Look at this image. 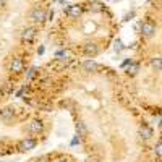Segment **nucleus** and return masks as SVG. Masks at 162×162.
I'll return each mask as SVG.
<instances>
[{"label": "nucleus", "instance_id": "nucleus-22", "mask_svg": "<svg viewBox=\"0 0 162 162\" xmlns=\"http://www.w3.org/2000/svg\"><path fill=\"white\" fill-rule=\"evenodd\" d=\"M130 63H131V59H126L125 62H122V65H120V67H122V68H125V67H128Z\"/></svg>", "mask_w": 162, "mask_h": 162}, {"label": "nucleus", "instance_id": "nucleus-9", "mask_svg": "<svg viewBox=\"0 0 162 162\" xmlns=\"http://www.w3.org/2000/svg\"><path fill=\"white\" fill-rule=\"evenodd\" d=\"M13 115H15V110L13 109H3V110H0V120L2 122H10Z\"/></svg>", "mask_w": 162, "mask_h": 162}, {"label": "nucleus", "instance_id": "nucleus-14", "mask_svg": "<svg viewBox=\"0 0 162 162\" xmlns=\"http://www.w3.org/2000/svg\"><path fill=\"white\" fill-rule=\"evenodd\" d=\"M151 65H152V68H156L157 72H160V68H162L160 57H154V59H151Z\"/></svg>", "mask_w": 162, "mask_h": 162}, {"label": "nucleus", "instance_id": "nucleus-27", "mask_svg": "<svg viewBox=\"0 0 162 162\" xmlns=\"http://www.w3.org/2000/svg\"><path fill=\"white\" fill-rule=\"evenodd\" d=\"M59 162H67V160H59Z\"/></svg>", "mask_w": 162, "mask_h": 162}, {"label": "nucleus", "instance_id": "nucleus-5", "mask_svg": "<svg viewBox=\"0 0 162 162\" xmlns=\"http://www.w3.org/2000/svg\"><path fill=\"white\" fill-rule=\"evenodd\" d=\"M23 67H24V63H23V59H13L11 63H10V72L11 73H20V72H23Z\"/></svg>", "mask_w": 162, "mask_h": 162}, {"label": "nucleus", "instance_id": "nucleus-4", "mask_svg": "<svg viewBox=\"0 0 162 162\" xmlns=\"http://www.w3.org/2000/svg\"><path fill=\"white\" fill-rule=\"evenodd\" d=\"M65 13H67V16H70V18H78V16H81L83 8H81V5H78V3L68 5L67 10H65Z\"/></svg>", "mask_w": 162, "mask_h": 162}, {"label": "nucleus", "instance_id": "nucleus-10", "mask_svg": "<svg viewBox=\"0 0 162 162\" xmlns=\"http://www.w3.org/2000/svg\"><path fill=\"white\" fill-rule=\"evenodd\" d=\"M26 130L29 131V133H39L42 130V122L41 120H33L29 125L26 126Z\"/></svg>", "mask_w": 162, "mask_h": 162}, {"label": "nucleus", "instance_id": "nucleus-25", "mask_svg": "<svg viewBox=\"0 0 162 162\" xmlns=\"http://www.w3.org/2000/svg\"><path fill=\"white\" fill-rule=\"evenodd\" d=\"M5 5V0H0V7H3Z\"/></svg>", "mask_w": 162, "mask_h": 162}, {"label": "nucleus", "instance_id": "nucleus-16", "mask_svg": "<svg viewBox=\"0 0 162 162\" xmlns=\"http://www.w3.org/2000/svg\"><path fill=\"white\" fill-rule=\"evenodd\" d=\"M160 149H162V143H160V141H157L156 147H154V154L157 156V159H160Z\"/></svg>", "mask_w": 162, "mask_h": 162}, {"label": "nucleus", "instance_id": "nucleus-8", "mask_svg": "<svg viewBox=\"0 0 162 162\" xmlns=\"http://www.w3.org/2000/svg\"><path fill=\"white\" fill-rule=\"evenodd\" d=\"M83 68H84V72H97V70H101V65L93 60H86V62H83Z\"/></svg>", "mask_w": 162, "mask_h": 162}, {"label": "nucleus", "instance_id": "nucleus-6", "mask_svg": "<svg viewBox=\"0 0 162 162\" xmlns=\"http://www.w3.org/2000/svg\"><path fill=\"white\" fill-rule=\"evenodd\" d=\"M83 52L86 54V55H89V57H94V55H97L101 52V49L97 47L96 44H91V42H88L86 46H83Z\"/></svg>", "mask_w": 162, "mask_h": 162}, {"label": "nucleus", "instance_id": "nucleus-2", "mask_svg": "<svg viewBox=\"0 0 162 162\" xmlns=\"http://www.w3.org/2000/svg\"><path fill=\"white\" fill-rule=\"evenodd\" d=\"M36 139H33V138H24V139H21V141L18 143V149L21 152H26V151H31L36 147Z\"/></svg>", "mask_w": 162, "mask_h": 162}, {"label": "nucleus", "instance_id": "nucleus-20", "mask_svg": "<svg viewBox=\"0 0 162 162\" xmlns=\"http://www.w3.org/2000/svg\"><path fill=\"white\" fill-rule=\"evenodd\" d=\"M72 146H76V144H80V136L76 135V136H73V139H72V143H70Z\"/></svg>", "mask_w": 162, "mask_h": 162}, {"label": "nucleus", "instance_id": "nucleus-19", "mask_svg": "<svg viewBox=\"0 0 162 162\" xmlns=\"http://www.w3.org/2000/svg\"><path fill=\"white\" fill-rule=\"evenodd\" d=\"M131 18H135V11H130V13H126V15H125V18H123V21H130Z\"/></svg>", "mask_w": 162, "mask_h": 162}, {"label": "nucleus", "instance_id": "nucleus-1", "mask_svg": "<svg viewBox=\"0 0 162 162\" xmlns=\"http://www.w3.org/2000/svg\"><path fill=\"white\" fill-rule=\"evenodd\" d=\"M29 20L33 21V23H44V21L47 20V13L42 8H34L29 13Z\"/></svg>", "mask_w": 162, "mask_h": 162}, {"label": "nucleus", "instance_id": "nucleus-7", "mask_svg": "<svg viewBox=\"0 0 162 162\" xmlns=\"http://www.w3.org/2000/svg\"><path fill=\"white\" fill-rule=\"evenodd\" d=\"M34 36H36V29H34V28H26V29L21 33V39L26 41V42H31L34 39Z\"/></svg>", "mask_w": 162, "mask_h": 162}, {"label": "nucleus", "instance_id": "nucleus-24", "mask_svg": "<svg viewBox=\"0 0 162 162\" xmlns=\"http://www.w3.org/2000/svg\"><path fill=\"white\" fill-rule=\"evenodd\" d=\"M37 54H39V55H42V54H44V47H42V46L37 49Z\"/></svg>", "mask_w": 162, "mask_h": 162}, {"label": "nucleus", "instance_id": "nucleus-3", "mask_svg": "<svg viewBox=\"0 0 162 162\" xmlns=\"http://www.w3.org/2000/svg\"><path fill=\"white\" fill-rule=\"evenodd\" d=\"M141 34L144 37H152L156 34V26H154L151 21H144L141 24Z\"/></svg>", "mask_w": 162, "mask_h": 162}, {"label": "nucleus", "instance_id": "nucleus-12", "mask_svg": "<svg viewBox=\"0 0 162 162\" xmlns=\"http://www.w3.org/2000/svg\"><path fill=\"white\" fill-rule=\"evenodd\" d=\"M126 73H128V76H136L138 73H139V65L138 63H130V67H128V70H126Z\"/></svg>", "mask_w": 162, "mask_h": 162}, {"label": "nucleus", "instance_id": "nucleus-13", "mask_svg": "<svg viewBox=\"0 0 162 162\" xmlns=\"http://www.w3.org/2000/svg\"><path fill=\"white\" fill-rule=\"evenodd\" d=\"M139 135H141L144 139H151L152 135H154V131H152V128H149V126H143L141 131H139Z\"/></svg>", "mask_w": 162, "mask_h": 162}, {"label": "nucleus", "instance_id": "nucleus-18", "mask_svg": "<svg viewBox=\"0 0 162 162\" xmlns=\"http://www.w3.org/2000/svg\"><path fill=\"white\" fill-rule=\"evenodd\" d=\"M36 72H37V68H31V70H29V72H28V75H26V78H28V80H31V78H33V76H34V75H36Z\"/></svg>", "mask_w": 162, "mask_h": 162}, {"label": "nucleus", "instance_id": "nucleus-21", "mask_svg": "<svg viewBox=\"0 0 162 162\" xmlns=\"http://www.w3.org/2000/svg\"><path fill=\"white\" fill-rule=\"evenodd\" d=\"M24 93H26V86H23V88H21V89L18 91V93H16V97H21Z\"/></svg>", "mask_w": 162, "mask_h": 162}, {"label": "nucleus", "instance_id": "nucleus-15", "mask_svg": "<svg viewBox=\"0 0 162 162\" xmlns=\"http://www.w3.org/2000/svg\"><path fill=\"white\" fill-rule=\"evenodd\" d=\"M91 5H93V7H91V10H93V11H96V13L102 11V5H101L99 2H93V3H91Z\"/></svg>", "mask_w": 162, "mask_h": 162}, {"label": "nucleus", "instance_id": "nucleus-23", "mask_svg": "<svg viewBox=\"0 0 162 162\" xmlns=\"http://www.w3.org/2000/svg\"><path fill=\"white\" fill-rule=\"evenodd\" d=\"M65 54H67L65 50H59V52L55 54V55H57V57H65Z\"/></svg>", "mask_w": 162, "mask_h": 162}, {"label": "nucleus", "instance_id": "nucleus-11", "mask_svg": "<svg viewBox=\"0 0 162 162\" xmlns=\"http://www.w3.org/2000/svg\"><path fill=\"white\" fill-rule=\"evenodd\" d=\"M76 133H78V136H86L88 135V126L83 122H78L76 123Z\"/></svg>", "mask_w": 162, "mask_h": 162}, {"label": "nucleus", "instance_id": "nucleus-17", "mask_svg": "<svg viewBox=\"0 0 162 162\" xmlns=\"http://www.w3.org/2000/svg\"><path fill=\"white\" fill-rule=\"evenodd\" d=\"M114 49H115V52H117V54H118V52H122L123 44H122V41H120V39H117V41H115V46H114Z\"/></svg>", "mask_w": 162, "mask_h": 162}, {"label": "nucleus", "instance_id": "nucleus-26", "mask_svg": "<svg viewBox=\"0 0 162 162\" xmlns=\"http://www.w3.org/2000/svg\"><path fill=\"white\" fill-rule=\"evenodd\" d=\"M67 2V0H59V3H65Z\"/></svg>", "mask_w": 162, "mask_h": 162}]
</instances>
